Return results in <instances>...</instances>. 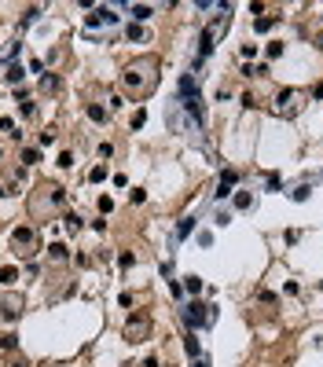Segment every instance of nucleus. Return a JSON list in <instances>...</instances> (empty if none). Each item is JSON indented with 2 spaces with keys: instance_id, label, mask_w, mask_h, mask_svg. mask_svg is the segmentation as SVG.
<instances>
[{
  "instance_id": "nucleus-1",
  "label": "nucleus",
  "mask_w": 323,
  "mask_h": 367,
  "mask_svg": "<svg viewBox=\"0 0 323 367\" xmlns=\"http://www.w3.org/2000/svg\"><path fill=\"white\" fill-rule=\"evenodd\" d=\"M158 70H162L158 55H140V59H133V63L125 67V74H121L125 92H129L136 103H143L151 92L158 88Z\"/></svg>"
},
{
  "instance_id": "nucleus-2",
  "label": "nucleus",
  "mask_w": 323,
  "mask_h": 367,
  "mask_svg": "<svg viewBox=\"0 0 323 367\" xmlns=\"http://www.w3.org/2000/svg\"><path fill=\"white\" fill-rule=\"evenodd\" d=\"M63 206H67V187L55 180H41L30 195V217L34 220H51Z\"/></svg>"
},
{
  "instance_id": "nucleus-3",
  "label": "nucleus",
  "mask_w": 323,
  "mask_h": 367,
  "mask_svg": "<svg viewBox=\"0 0 323 367\" xmlns=\"http://www.w3.org/2000/svg\"><path fill=\"white\" fill-rule=\"evenodd\" d=\"M8 246H11V253L15 257H22V261H34V253H37V232L34 228H15V232L8 235Z\"/></svg>"
},
{
  "instance_id": "nucleus-4",
  "label": "nucleus",
  "mask_w": 323,
  "mask_h": 367,
  "mask_svg": "<svg viewBox=\"0 0 323 367\" xmlns=\"http://www.w3.org/2000/svg\"><path fill=\"white\" fill-rule=\"evenodd\" d=\"M180 312H184V323H187L191 331H199V327H209V323H213V316H217L213 305H206V301H187Z\"/></svg>"
},
{
  "instance_id": "nucleus-5",
  "label": "nucleus",
  "mask_w": 323,
  "mask_h": 367,
  "mask_svg": "<svg viewBox=\"0 0 323 367\" xmlns=\"http://www.w3.org/2000/svg\"><path fill=\"white\" fill-rule=\"evenodd\" d=\"M151 331H154V319H151L147 312H133V316H129V323H125V342H129V345L147 342Z\"/></svg>"
},
{
  "instance_id": "nucleus-6",
  "label": "nucleus",
  "mask_w": 323,
  "mask_h": 367,
  "mask_svg": "<svg viewBox=\"0 0 323 367\" xmlns=\"http://www.w3.org/2000/svg\"><path fill=\"white\" fill-rule=\"evenodd\" d=\"M301 100H305V92H298V88H279V96H275V114L279 117H298V110H301Z\"/></svg>"
},
{
  "instance_id": "nucleus-7",
  "label": "nucleus",
  "mask_w": 323,
  "mask_h": 367,
  "mask_svg": "<svg viewBox=\"0 0 323 367\" xmlns=\"http://www.w3.org/2000/svg\"><path fill=\"white\" fill-rule=\"evenodd\" d=\"M221 30H224V18H213V22L202 30V37H199V55H202V59L213 51V41H217V33H221Z\"/></svg>"
},
{
  "instance_id": "nucleus-8",
  "label": "nucleus",
  "mask_w": 323,
  "mask_h": 367,
  "mask_svg": "<svg viewBox=\"0 0 323 367\" xmlns=\"http://www.w3.org/2000/svg\"><path fill=\"white\" fill-rule=\"evenodd\" d=\"M235 184H239V173H235V169H224L221 180H217V199H228V195L235 191Z\"/></svg>"
},
{
  "instance_id": "nucleus-9",
  "label": "nucleus",
  "mask_w": 323,
  "mask_h": 367,
  "mask_svg": "<svg viewBox=\"0 0 323 367\" xmlns=\"http://www.w3.org/2000/svg\"><path fill=\"white\" fill-rule=\"evenodd\" d=\"M18 312H22V298H18V294H4V298H0V316L15 319Z\"/></svg>"
},
{
  "instance_id": "nucleus-10",
  "label": "nucleus",
  "mask_w": 323,
  "mask_h": 367,
  "mask_svg": "<svg viewBox=\"0 0 323 367\" xmlns=\"http://www.w3.org/2000/svg\"><path fill=\"white\" fill-rule=\"evenodd\" d=\"M114 22H118L114 8H92V15H88V26H114Z\"/></svg>"
},
{
  "instance_id": "nucleus-11",
  "label": "nucleus",
  "mask_w": 323,
  "mask_h": 367,
  "mask_svg": "<svg viewBox=\"0 0 323 367\" xmlns=\"http://www.w3.org/2000/svg\"><path fill=\"white\" fill-rule=\"evenodd\" d=\"M67 257H70V253H67L63 242H51V246H48V261H51V265H67Z\"/></svg>"
},
{
  "instance_id": "nucleus-12",
  "label": "nucleus",
  "mask_w": 323,
  "mask_h": 367,
  "mask_svg": "<svg viewBox=\"0 0 323 367\" xmlns=\"http://www.w3.org/2000/svg\"><path fill=\"white\" fill-rule=\"evenodd\" d=\"M59 88H63V84H59L55 74H41V92H44V96H55Z\"/></svg>"
},
{
  "instance_id": "nucleus-13",
  "label": "nucleus",
  "mask_w": 323,
  "mask_h": 367,
  "mask_svg": "<svg viewBox=\"0 0 323 367\" xmlns=\"http://www.w3.org/2000/svg\"><path fill=\"white\" fill-rule=\"evenodd\" d=\"M88 117L96 121V125H107V121H110V110H103L100 103H88Z\"/></svg>"
},
{
  "instance_id": "nucleus-14",
  "label": "nucleus",
  "mask_w": 323,
  "mask_h": 367,
  "mask_svg": "<svg viewBox=\"0 0 323 367\" xmlns=\"http://www.w3.org/2000/svg\"><path fill=\"white\" fill-rule=\"evenodd\" d=\"M125 37H129V41H147V30H143V26L140 22H129V30H125Z\"/></svg>"
},
{
  "instance_id": "nucleus-15",
  "label": "nucleus",
  "mask_w": 323,
  "mask_h": 367,
  "mask_svg": "<svg viewBox=\"0 0 323 367\" xmlns=\"http://www.w3.org/2000/svg\"><path fill=\"white\" fill-rule=\"evenodd\" d=\"M195 224H199V220H195V213H191V217H184L180 228H176V239H187V235L195 232Z\"/></svg>"
},
{
  "instance_id": "nucleus-16",
  "label": "nucleus",
  "mask_w": 323,
  "mask_h": 367,
  "mask_svg": "<svg viewBox=\"0 0 323 367\" xmlns=\"http://www.w3.org/2000/svg\"><path fill=\"white\" fill-rule=\"evenodd\" d=\"M4 77H8V81H11V84H22V77H26V70H22V67H18V63H8V74H4Z\"/></svg>"
},
{
  "instance_id": "nucleus-17",
  "label": "nucleus",
  "mask_w": 323,
  "mask_h": 367,
  "mask_svg": "<svg viewBox=\"0 0 323 367\" xmlns=\"http://www.w3.org/2000/svg\"><path fill=\"white\" fill-rule=\"evenodd\" d=\"M235 209H254V195L250 191H235Z\"/></svg>"
},
{
  "instance_id": "nucleus-18",
  "label": "nucleus",
  "mask_w": 323,
  "mask_h": 367,
  "mask_svg": "<svg viewBox=\"0 0 323 367\" xmlns=\"http://www.w3.org/2000/svg\"><path fill=\"white\" fill-rule=\"evenodd\" d=\"M184 290H187L191 298H195V294L202 290V279H199V275H184Z\"/></svg>"
},
{
  "instance_id": "nucleus-19",
  "label": "nucleus",
  "mask_w": 323,
  "mask_h": 367,
  "mask_svg": "<svg viewBox=\"0 0 323 367\" xmlns=\"http://www.w3.org/2000/svg\"><path fill=\"white\" fill-rule=\"evenodd\" d=\"M15 279H18V268H0V283H4V286H15Z\"/></svg>"
},
{
  "instance_id": "nucleus-20",
  "label": "nucleus",
  "mask_w": 323,
  "mask_h": 367,
  "mask_svg": "<svg viewBox=\"0 0 323 367\" xmlns=\"http://www.w3.org/2000/svg\"><path fill=\"white\" fill-rule=\"evenodd\" d=\"M272 26H275V18L261 15V18H257V22H254V30H257V33H268V30H272Z\"/></svg>"
},
{
  "instance_id": "nucleus-21",
  "label": "nucleus",
  "mask_w": 323,
  "mask_h": 367,
  "mask_svg": "<svg viewBox=\"0 0 323 367\" xmlns=\"http://www.w3.org/2000/svg\"><path fill=\"white\" fill-rule=\"evenodd\" d=\"M88 180H92V184L107 180V166H92V169H88Z\"/></svg>"
},
{
  "instance_id": "nucleus-22",
  "label": "nucleus",
  "mask_w": 323,
  "mask_h": 367,
  "mask_svg": "<svg viewBox=\"0 0 323 367\" xmlns=\"http://www.w3.org/2000/svg\"><path fill=\"white\" fill-rule=\"evenodd\" d=\"M265 187H268V191H279V187H283V176L279 173H268L265 176Z\"/></svg>"
},
{
  "instance_id": "nucleus-23",
  "label": "nucleus",
  "mask_w": 323,
  "mask_h": 367,
  "mask_svg": "<svg viewBox=\"0 0 323 367\" xmlns=\"http://www.w3.org/2000/svg\"><path fill=\"white\" fill-rule=\"evenodd\" d=\"M63 224H67V232H81V217H77V213H67Z\"/></svg>"
},
{
  "instance_id": "nucleus-24",
  "label": "nucleus",
  "mask_w": 323,
  "mask_h": 367,
  "mask_svg": "<svg viewBox=\"0 0 323 367\" xmlns=\"http://www.w3.org/2000/svg\"><path fill=\"white\" fill-rule=\"evenodd\" d=\"M133 18H136V22L151 18V8H147V4H133Z\"/></svg>"
},
{
  "instance_id": "nucleus-25",
  "label": "nucleus",
  "mask_w": 323,
  "mask_h": 367,
  "mask_svg": "<svg viewBox=\"0 0 323 367\" xmlns=\"http://www.w3.org/2000/svg\"><path fill=\"white\" fill-rule=\"evenodd\" d=\"M184 345H187V352H191L195 360L202 356V352H199V338H195V334H187V342H184Z\"/></svg>"
},
{
  "instance_id": "nucleus-26",
  "label": "nucleus",
  "mask_w": 323,
  "mask_h": 367,
  "mask_svg": "<svg viewBox=\"0 0 323 367\" xmlns=\"http://www.w3.org/2000/svg\"><path fill=\"white\" fill-rule=\"evenodd\" d=\"M308 191H312V184H301V187H294V202H305Z\"/></svg>"
},
{
  "instance_id": "nucleus-27",
  "label": "nucleus",
  "mask_w": 323,
  "mask_h": 367,
  "mask_svg": "<svg viewBox=\"0 0 323 367\" xmlns=\"http://www.w3.org/2000/svg\"><path fill=\"white\" fill-rule=\"evenodd\" d=\"M15 345H18L15 334H0V349H15Z\"/></svg>"
},
{
  "instance_id": "nucleus-28",
  "label": "nucleus",
  "mask_w": 323,
  "mask_h": 367,
  "mask_svg": "<svg viewBox=\"0 0 323 367\" xmlns=\"http://www.w3.org/2000/svg\"><path fill=\"white\" fill-rule=\"evenodd\" d=\"M22 162L26 166H37V162H41V150H22Z\"/></svg>"
},
{
  "instance_id": "nucleus-29",
  "label": "nucleus",
  "mask_w": 323,
  "mask_h": 367,
  "mask_svg": "<svg viewBox=\"0 0 323 367\" xmlns=\"http://www.w3.org/2000/svg\"><path fill=\"white\" fill-rule=\"evenodd\" d=\"M143 121H147V110H136V114H133V129H143Z\"/></svg>"
},
{
  "instance_id": "nucleus-30",
  "label": "nucleus",
  "mask_w": 323,
  "mask_h": 367,
  "mask_svg": "<svg viewBox=\"0 0 323 367\" xmlns=\"http://www.w3.org/2000/svg\"><path fill=\"white\" fill-rule=\"evenodd\" d=\"M265 55H268V59H279V55H283V44H279V41H275V44H268V48H265Z\"/></svg>"
},
{
  "instance_id": "nucleus-31",
  "label": "nucleus",
  "mask_w": 323,
  "mask_h": 367,
  "mask_svg": "<svg viewBox=\"0 0 323 367\" xmlns=\"http://www.w3.org/2000/svg\"><path fill=\"white\" fill-rule=\"evenodd\" d=\"M129 199H133L136 206H140V202H147V191H140V187H133V191H129Z\"/></svg>"
},
{
  "instance_id": "nucleus-32",
  "label": "nucleus",
  "mask_w": 323,
  "mask_h": 367,
  "mask_svg": "<svg viewBox=\"0 0 323 367\" xmlns=\"http://www.w3.org/2000/svg\"><path fill=\"white\" fill-rule=\"evenodd\" d=\"M59 166L70 169V166H74V154H70V150H63V154H59Z\"/></svg>"
},
{
  "instance_id": "nucleus-33",
  "label": "nucleus",
  "mask_w": 323,
  "mask_h": 367,
  "mask_svg": "<svg viewBox=\"0 0 323 367\" xmlns=\"http://www.w3.org/2000/svg\"><path fill=\"white\" fill-rule=\"evenodd\" d=\"M110 209H114V199H107V195H103V199H100V213H110Z\"/></svg>"
},
{
  "instance_id": "nucleus-34",
  "label": "nucleus",
  "mask_w": 323,
  "mask_h": 367,
  "mask_svg": "<svg viewBox=\"0 0 323 367\" xmlns=\"http://www.w3.org/2000/svg\"><path fill=\"white\" fill-rule=\"evenodd\" d=\"M133 261H136L133 253H121V257H118V265H121V268H133Z\"/></svg>"
},
{
  "instance_id": "nucleus-35",
  "label": "nucleus",
  "mask_w": 323,
  "mask_h": 367,
  "mask_svg": "<svg viewBox=\"0 0 323 367\" xmlns=\"http://www.w3.org/2000/svg\"><path fill=\"white\" fill-rule=\"evenodd\" d=\"M22 114H26V117H34V114H37V103L26 100V103H22Z\"/></svg>"
},
{
  "instance_id": "nucleus-36",
  "label": "nucleus",
  "mask_w": 323,
  "mask_h": 367,
  "mask_svg": "<svg viewBox=\"0 0 323 367\" xmlns=\"http://www.w3.org/2000/svg\"><path fill=\"white\" fill-rule=\"evenodd\" d=\"M195 367H209V360H206V356H199V360H195Z\"/></svg>"
},
{
  "instance_id": "nucleus-37",
  "label": "nucleus",
  "mask_w": 323,
  "mask_h": 367,
  "mask_svg": "<svg viewBox=\"0 0 323 367\" xmlns=\"http://www.w3.org/2000/svg\"><path fill=\"white\" fill-rule=\"evenodd\" d=\"M8 367H26V364H22V360H15V364H8Z\"/></svg>"
}]
</instances>
